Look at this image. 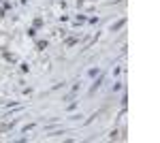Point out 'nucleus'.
Instances as JSON below:
<instances>
[{"label":"nucleus","instance_id":"nucleus-1","mask_svg":"<svg viewBox=\"0 0 160 143\" xmlns=\"http://www.w3.org/2000/svg\"><path fill=\"white\" fill-rule=\"evenodd\" d=\"M124 24H126V22H124V19H122V22H118V24L113 26V28H111V30H118V28H122V26H124Z\"/></svg>","mask_w":160,"mask_h":143}]
</instances>
